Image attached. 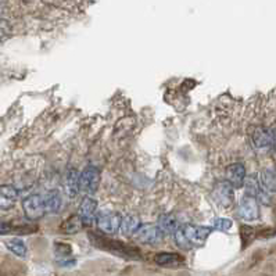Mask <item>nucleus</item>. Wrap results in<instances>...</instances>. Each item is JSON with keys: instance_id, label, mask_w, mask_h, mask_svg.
<instances>
[{"instance_id": "f257e3e1", "label": "nucleus", "mask_w": 276, "mask_h": 276, "mask_svg": "<svg viewBox=\"0 0 276 276\" xmlns=\"http://www.w3.org/2000/svg\"><path fill=\"white\" fill-rule=\"evenodd\" d=\"M212 228L183 225L175 232V242L183 250H192L194 247L203 246L210 236Z\"/></svg>"}, {"instance_id": "f03ea898", "label": "nucleus", "mask_w": 276, "mask_h": 276, "mask_svg": "<svg viewBox=\"0 0 276 276\" xmlns=\"http://www.w3.org/2000/svg\"><path fill=\"white\" fill-rule=\"evenodd\" d=\"M90 240L94 246L103 248L106 252L114 253L117 256H121L123 258H132V260H139L140 258V252L136 247L127 246L125 243L119 242V240H114L110 237L99 236V235H90Z\"/></svg>"}, {"instance_id": "7ed1b4c3", "label": "nucleus", "mask_w": 276, "mask_h": 276, "mask_svg": "<svg viewBox=\"0 0 276 276\" xmlns=\"http://www.w3.org/2000/svg\"><path fill=\"white\" fill-rule=\"evenodd\" d=\"M22 208H24L25 217L31 221H38L46 214L43 197L39 194H31L27 198H24Z\"/></svg>"}, {"instance_id": "20e7f679", "label": "nucleus", "mask_w": 276, "mask_h": 276, "mask_svg": "<svg viewBox=\"0 0 276 276\" xmlns=\"http://www.w3.org/2000/svg\"><path fill=\"white\" fill-rule=\"evenodd\" d=\"M100 183V171L96 167H86L79 175V190L93 194Z\"/></svg>"}, {"instance_id": "39448f33", "label": "nucleus", "mask_w": 276, "mask_h": 276, "mask_svg": "<svg viewBox=\"0 0 276 276\" xmlns=\"http://www.w3.org/2000/svg\"><path fill=\"white\" fill-rule=\"evenodd\" d=\"M122 217H119L117 212H99L96 217V223L100 232L117 233L121 229Z\"/></svg>"}, {"instance_id": "423d86ee", "label": "nucleus", "mask_w": 276, "mask_h": 276, "mask_svg": "<svg viewBox=\"0 0 276 276\" xmlns=\"http://www.w3.org/2000/svg\"><path fill=\"white\" fill-rule=\"evenodd\" d=\"M233 188L232 185L227 181H221L217 182V185L214 186V200L218 206L222 208H229L233 204Z\"/></svg>"}, {"instance_id": "0eeeda50", "label": "nucleus", "mask_w": 276, "mask_h": 276, "mask_svg": "<svg viewBox=\"0 0 276 276\" xmlns=\"http://www.w3.org/2000/svg\"><path fill=\"white\" fill-rule=\"evenodd\" d=\"M164 237L163 231L158 228V225L153 223H147V225H142L139 228V231L135 233V239L142 243H147V244H156V243L161 242Z\"/></svg>"}, {"instance_id": "6e6552de", "label": "nucleus", "mask_w": 276, "mask_h": 276, "mask_svg": "<svg viewBox=\"0 0 276 276\" xmlns=\"http://www.w3.org/2000/svg\"><path fill=\"white\" fill-rule=\"evenodd\" d=\"M237 215L244 221H257L260 218V210H258V202L252 196H244L242 202L239 203Z\"/></svg>"}, {"instance_id": "1a4fd4ad", "label": "nucleus", "mask_w": 276, "mask_h": 276, "mask_svg": "<svg viewBox=\"0 0 276 276\" xmlns=\"http://www.w3.org/2000/svg\"><path fill=\"white\" fill-rule=\"evenodd\" d=\"M225 172H227V182L231 183L233 189H240L246 182V168L242 163L231 164Z\"/></svg>"}, {"instance_id": "9d476101", "label": "nucleus", "mask_w": 276, "mask_h": 276, "mask_svg": "<svg viewBox=\"0 0 276 276\" xmlns=\"http://www.w3.org/2000/svg\"><path fill=\"white\" fill-rule=\"evenodd\" d=\"M253 143L256 144L258 148H266L271 147L275 144V131H269V129L258 127L253 131L252 133Z\"/></svg>"}, {"instance_id": "9b49d317", "label": "nucleus", "mask_w": 276, "mask_h": 276, "mask_svg": "<svg viewBox=\"0 0 276 276\" xmlns=\"http://www.w3.org/2000/svg\"><path fill=\"white\" fill-rule=\"evenodd\" d=\"M18 198V192L11 185L0 186V211H7L14 207Z\"/></svg>"}, {"instance_id": "f8f14e48", "label": "nucleus", "mask_w": 276, "mask_h": 276, "mask_svg": "<svg viewBox=\"0 0 276 276\" xmlns=\"http://www.w3.org/2000/svg\"><path fill=\"white\" fill-rule=\"evenodd\" d=\"M96 208H97V203L92 197H86L82 200L81 206H79V217L82 219V223L85 227L92 225V222L94 219V214H96Z\"/></svg>"}, {"instance_id": "ddd939ff", "label": "nucleus", "mask_w": 276, "mask_h": 276, "mask_svg": "<svg viewBox=\"0 0 276 276\" xmlns=\"http://www.w3.org/2000/svg\"><path fill=\"white\" fill-rule=\"evenodd\" d=\"M261 186L266 192H276V168H264L260 173Z\"/></svg>"}, {"instance_id": "4468645a", "label": "nucleus", "mask_w": 276, "mask_h": 276, "mask_svg": "<svg viewBox=\"0 0 276 276\" xmlns=\"http://www.w3.org/2000/svg\"><path fill=\"white\" fill-rule=\"evenodd\" d=\"M156 264H158L160 266H171V268H175V266H179L183 264V258L179 254H175V253H160L154 258Z\"/></svg>"}, {"instance_id": "2eb2a0df", "label": "nucleus", "mask_w": 276, "mask_h": 276, "mask_svg": "<svg viewBox=\"0 0 276 276\" xmlns=\"http://www.w3.org/2000/svg\"><path fill=\"white\" fill-rule=\"evenodd\" d=\"M46 212H57L61 207V196L59 190H50L44 194L43 197Z\"/></svg>"}, {"instance_id": "dca6fc26", "label": "nucleus", "mask_w": 276, "mask_h": 276, "mask_svg": "<svg viewBox=\"0 0 276 276\" xmlns=\"http://www.w3.org/2000/svg\"><path fill=\"white\" fill-rule=\"evenodd\" d=\"M65 193L69 197H75L79 192V177L75 169H71L68 173H67V178H65Z\"/></svg>"}, {"instance_id": "f3484780", "label": "nucleus", "mask_w": 276, "mask_h": 276, "mask_svg": "<svg viewBox=\"0 0 276 276\" xmlns=\"http://www.w3.org/2000/svg\"><path fill=\"white\" fill-rule=\"evenodd\" d=\"M142 227L140 222L136 217L133 215H127V217L122 218V222H121V231H122L123 235L127 236H135V233L138 232L139 228Z\"/></svg>"}, {"instance_id": "a211bd4d", "label": "nucleus", "mask_w": 276, "mask_h": 276, "mask_svg": "<svg viewBox=\"0 0 276 276\" xmlns=\"http://www.w3.org/2000/svg\"><path fill=\"white\" fill-rule=\"evenodd\" d=\"M158 228L163 231V233L177 232L179 227H178L177 218L173 217L172 214H163L158 218Z\"/></svg>"}, {"instance_id": "6ab92c4d", "label": "nucleus", "mask_w": 276, "mask_h": 276, "mask_svg": "<svg viewBox=\"0 0 276 276\" xmlns=\"http://www.w3.org/2000/svg\"><path fill=\"white\" fill-rule=\"evenodd\" d=\"M82 219L79 215H72V217L67 218L63 225L60 228V231L63 233H67V235H74V233L79 232V229L82 228Z\"/></svg>"}, {"instance_id": "aec40b11", "label": "nucleus", "mask_w": 276, "mask_h": 276, "mask_svg": "<svg viewBox=\"0 0 276 276\" xmlns=\"http://www.w3.org/2000/svg\"><path fill=\"white\" fill-rule=\"evenodd\" d=\"M6 247H7L13 254H15L17 257H21V258H25L27 253H28L25 243L22 242L21 239H18V237H13L10 240H7V242H6Z\"/></svg>"}, {"instance_id": "412c9836", "label": "nucleus", "mask_w": 276, "mask_h": 276, "mask_svg": "<svg viewBox=\"0 0 276 276\" xmlns=\"http://www.w3.org/2000/svg\"><path fill=\"white\" fill-rule=\"evenodd\" d=\"M256 236L257 232L254 228L248 227V225H243V227L240 228V237H242L243 247L248 246V244L256 239Z\"/></svg>"}, {"instance_id": "4be33fe9", "label": "nucleus", "mask_w": 276, "mask_h": 276, "mask_svg": "<svg viewBox=\"0 0 276 276\" xmlns=\"http://www.w3.org/2000/svg\"><path fill=\"white\" fill-rule=\"evenodd\" d=\"M36 231H38L36 225H14L13 233H17V235H30V233H35Z\"/></svg>"}, {"instance_id": "5701e85b", "label": "nucleus", "mask_w": 276, "mask_h": 276, "mask_svg": "<svg viewBox=\"0 0 276 276\" xmlns=\"http://www.w3.org/2000/svg\"><path fill=\"white\" fill-rule=\"evenodd\" d=\"M11 34V24L5 18H0V40H5Z\"/></svg>"}, {"instance_id": "b1692460", "label": "nucleus", "mask_w": 276, "mask_h": 276, "mask_svg": "<svg viewBox=\"0 0 276 276\" xmlns=\"http://www.w3.org/2000/svg\"><path fill=\"white\" fill-rule=\"evenodd\" d=\"M232 228V221L231 219H225V218H218L214 221V229L218 231H228Z\"/></svg>"}, {"instance_id": "393cba45", "label": "nucleus", "mask_w": 276, "mask_h": 276, "mask_svg": "<svg viewBox=\"0 0 276 276\" xmlns=\"http://www.w3.org/2000/svg\"><path fill=\"white\" fill-rule=\"evenodd\" d=\"M55 250L57 253V256L60 257H68L71 254V247L64 243H57L55 246Z\"/></svg>"}, {"instance_id": "a878e982", "label": "nucleus", "mask_w": 276, "mask_h": 276, "mask_svg": "<svg viewBox=\"0 0 276 276\" xmlns=\"http://www.w3.org/2000/svg\"><path fill=\"white\" fill-rule=\"evenodd\" d=\"M13 231H14V225H11L10 222H0V236L13 233Z\"/></svg>"}, {"instance_id": "bb28decb", "label": "nucleus", "mask_w": 276, "mask_h": 276, "mask_svg": "<svg viewBox=\"0 0 276 276\" xmlns=\"http://www.w3.org/2000/svg\"><path fill=\"white\" fill-rule=\"evenodd\" d=\"M6 5H7L6 2H0V13H3V11H5Z\"/></svg>"}]
</instances>
